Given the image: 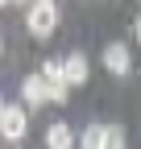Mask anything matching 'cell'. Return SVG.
Returning <instances> with one entry per match:
<instances>
[{"label": "cell", "instance_id": "1", "mask_svg": "<svg viewBox=\"0 0 141 149\" xmlns=\"http://www.w3.org/2000/svg\"><path fill=\"white\" fill-rule=\"evenodd\" d=\"M54 25H58V4H54V0H33L29 13H25V29L33 37H50Z\"/></svg>", "mask_w": 141, "mask_h": 149}, {"label": "cell", "instance_id": "2", "mask_svg": "<svg viewBox=\"0 0 141 149\" xmlns=\"http://www.w3.org/2000/svg\"><path fill=\"white\" fill-rule=\"evenodd\" d=\"M0 133H4V141H21L29 133V116H25V104H4L0 108Z\"/></svg>", "mask_w": 141, "mask_h": 149}, {"label": "cell", "instance_id": "10", "mask_svg": "<svg viewBox=\"0 0 141 149\" xmlns=\"http://www.w3.org/2000/svg\"><path fill=\"white\" fill-rule=\"evenodd\" d=\"M133 29H137V42H141V13H137V25H133Z\"/></svg>", "mask_w": 141, "mask_h": 149}, {"label": "cell", "instance_id": "12", "mask_svg": "<svg viewBox=\"0 0 141 149\" xmlns=\"http://www.w3.org/2000/svg\"><path fill=\"white\" fill-rule=\"evenodd\" d=\"M13 149H17V145H13Z\"/></svg>", "mask_w": 141, "mask_h": 149}, {"label": "cell", "instance_id": "7", "mask_svg": "<svg viewBox=\"0 0 141 149\" xmlns=\"http://www.w3.org/2000/svg\"><path fill=\"white\" fill-rule=\"evenodd\" d=\"M79 149H108V124H87L79 133Z\"/></svg>", "mask_w": 141, "mask_h": 149}, {"label": "cell", "instance_id": "11", "mask_svg": "<svg viewBox=\"0 0 141 149\" xmlns=\"http://www.w3.org/2000/svg\"><path fill=\"white\" fill-rule=\"evenodd\" d=\"M4 4H25V0H4Z\"/></svg>", "mask_w": 141, "mask_h": 149}, {"label": "cell", "instance_id": "5", "mask_svg": "<svg viewBox=\"0 0 141 149\" xmlns=\"http://www.w3.org/2000/svg\"><path fill=\"white\" fill-rule=\"evenodd\" d=\"M104 66H108L116 79H125V74L133 70V58H129V46L125 42H108L104 46Z\"/></svg>", "mask_w": 141, "mask_h": 149}, {"label": "cell", "instance_id": "6", "mask_svg": "<svg viewBox=\"0 0 141 149\" xmlns=\"http://www.w3.org/2000/svg\"><path fill=\"white\" fill-rule=\"evenodd\" d=\"M75 141H79V137L70 133V124H66V120H54V124L46 128V149H70Z\"/></svg>", "mask_w": 141, "mask_h": 149}, {"label": "cell", "instance_id": "9", "mask_svg": "<svg viewBox=\"0 0 141 149\" xmlns=\"http://www.w3.org/2000/svg\"><path fill=\"white\" fill-rule=\"evenodd\" d=\"M108 149H125V128L120 124H108Z\"/></svg>", "mask_w": 141, "mask_h": 149}, {"label": "cell", "instance_id": "4", "mask_svg": "<svg viewBox=\"0 0 141 149\" xmlns=\"http://www.w3.org/2000/svg\"><path fill=\"white\" fill-rule=\"evenodd\" d=\"M21 100H25V108H42V104H50V83H46L42 70L21 79Z\"/></svg>", "mask_w": 141, "mask_h": 149}, {"label": "cell", "instance_id": "3", "mask_svg": "<svg viewBox=\"0 0 141 149\" xmlns=\"http://www.w3.org/2000/svg\"><path fill=\"white\" fill-rule=\"evenodd\" d=\"M42 74H46V83H50V104H66V95H70L66 62L62 58H50V62H42Z\"/></svg>", "mask_w": 141, "mask_h": 149}, {"label": "cell", "instance_id": "8", "mask_svg": "<svg viewBox=\"0 0 141 149\" xmlns=\"http://www.w3.org/2000/svg\"><path fill=\"white\" fill-rule=\"evenodd\" d=\"M66 79H70V87H79V83H87V70H91V66H87V58H83V54H66Z\"/></svg>", "mask_w": 141, "mask_h": 149}]
</instances>
